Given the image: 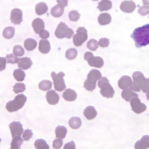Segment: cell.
Here are the masks:
<instances>
[{
    "instance_id": "3",
    "label": "cell",
    "mask_w": 149,
    "mask_h": 149,
    "mask_svg": "<svg viewBox=\"0 0 149 149\" xmlns=\"http://www.w3.org/2000/svg\"><path fill=\"white\" fill-rule=\"evenodd\" d=\"M26 100V97L24 94H19L15 97L14 100H10L6 104V109L10 112L18 111L24 107Z\"/></svg>"
},
{
    "instance_id": "22",
    "label": "cell",
    "mask_w": 149,
    "mask_h": 149,
    "mask_svg": "<svg viewBox=\"0 0 149 149\" xmlns=\"http://www.w3.org/2000/svg\"><path fill=\"white\" fill-rule=\"evenodd\" d=\"M64 7L60 4H57L53 7L51 10V14L54 17H59L64 13Z\"/></svg>"
},
{
    "instance_id": "25",
    "label": "cell",
    "mask_w": 149,
    "mask_h": 149,
    "mask_svg": "<svg viewBox=\"0 0 149 149\" xmlns=\"http://www.w3.org/2000/svg\"><path fill=\"white\" fill-rule=\"evenodd\" d=\"M37 45V42L33 38H27L24 41V47L26 50L29 51L34 50L36 48Z\"/></svg>"
},
{
    "instance_id": "35",
    "label": "cell",
    "mask_w": 149,
    "mask_h": 149,
    "mask_svg": "<svg viewBox=\"0 0 149 149\" xmlns=\"http://www.w3.org/2000/svg\"><path fill=\"white\" fill-rule=\"evenodd\" d=\"M88 49L92 51H95L99 47V44L97 41L94 39H90L88 42L87 45Z\"/></svg>"
},
{
    "instance_id": "11",
    "label": "cell",
    "mask_w": 149,
    "mask_h": 149,
    "mask_svg": "<svg viewBox=\"0 0 149 149\" xmlns=\"http://www.w3.org/2000/svg\"><path fill=\"white\" fill-rule=\"evenodd\" d=\"M11 22L15 25L20 24L23 21V13L22 10L14 8L11 12L10 19Z\"/></svg>"
},
{
    "instance_id": "24",
    "label": "cell",
    "mask_w": 149,
    "mask_h": 149,
    "mask_svg": "<svg viewBox=\"0 0 149 149\" xmlns=\"http://www.w3.org/2000/svg\"><path fill=\"white\" fill-rule=\"evenodd\" d=\"M112 6V3L109 0H102L98 4L97 8L99 9L100 12L104 11L110 9Z\"/></svg>"
},
{
    "instance_id": "20",
    "label": "cell",
    "mask_w": 149,
    "mask_h": 149,
    "mask_svg": "<svg viewBox=\"0 0 149 149\" xmlns=\"http://www.w3.org/2000/svg\"><path fill=\"white\" fill-rule=\"evenodd\" d=\"M63 97L67 101H74L77 99V94L74 90L67 89L63 93Z\"/></svg>"
},
{
    "instance_id": "26",
    "label": "cell",
    "mask_w": 149,
    "mask_h": 149,
    "mask_svg": "<svg viewBox=\"0 0 149 149\" xmlns=\"http://www.w3.org/2000/svg\"><path fill=\"white\" fill-rule=\"evenodd\" d=\"M48 8L47 4L44 2H41L36 4L35 6V11L38 15H42L47 13Z\"/></svg>"
},
{
    "instance_id": "38",
    "label": "cell",
    "mask_w": 149,
    "mask_h": 149,
    "mask_svg": "<svg viewBox=\"0 0 149 149\" xmlns=\"http://www.w3.org/2000/svg\"><path fill=\"white\" fill-rule=\"evenodd\" d=\"M80 14L78 13L77 10H71L69 12L68 14V17H69L70 20L73 21V22H77L79 19L80 17Z\"/></svg>"
},
{
    "instance_id": "14",
    "label": "cell",
    "mask_w": 149,
    "mask_h": 149,
    "mask_svg": "<svg viewBox=\"0 0 149 149\" xmlns=\"http://www.w3.org/2000/svg\"><path fill=\"white\" fill-rule=\"evenodd\" d=\"M46 98L47 102L51 105H56L60 99L59 95L54 90H50L46 93Z\"/></svg>"
},
{
    "instance_id": "34",
    "label": "cell",
    "mask_w": 149,
    "mask_h": 149,
    "mask_svg": "<svg viewBox=\"0 0 149 149\" xmlns=\"http://www.w3.org/2000/svg\"><path fill=\"white\" fill-rule=\"evenodd\" d=\"M35 146L37 149H49L47 142L42 139L36 140L35 142Z\"/></svg>"
},
{
    "instance_id": "10",
    "label": "cell",
    "mask_w": 149,
    "mask_h": 149,
    "mask_svg": "<svg viewBox=\"0 0 149 149\" xmlns=\"http://www.w3.org/2000/svg\"><path fill=\"white\" fill-rule=\"evenodd\" d=\"M10 130L12 137L20 136L24 133V129L22 125L19 122L13 121L9 125Z\"/></svg>"
},
{
    "instance_id": "40",
    "label": "cell",
    "mask_w": 149,
    "mask_h": 149,
    "mask_svg": "<svg viewBox=\"0 0 149 149\" xmlns=\"http://www.w3.org/2000/svg\"><path fill=\"white\" fill-rule=\"evenodd\" d=\"M33 133L31 130L29 129H26L25 130L23 134V138L25 141H29L31 138H32Z\"/></svg>"
},
{
    "instance_id": "9",
    "label": "cell",
    "mask_w": 149,
    "mask_h": 149,
    "mask_svg": "<svg viewBox=\"0 0 149 149\" xmlns=\"http://www.w3.org/2000/svg\"><path fill=\"white\" fill-rule=\"evenodd\" d=\"M132 78L134 81L130 88L134 91L139 92L140 91V86L144 82L145 78L142 73L139 71L134 72L132 74Z\"/></svg>"
},
{
    "instance_id": "29",
    "label": "cell",
    "mask_w": 149,
    "mask_h": 149,
    "mask_svg": "<svg viewBox=\"0 0 149 149\" xmlns=\"http://www.w3.org/2000/svg\"><path fill=\"white\" fill-rule=\"evenodd\" d=\"M15 29L13 26H8L4 29L3 32V36L6 39H10L14 37Z\"/></svg>"
},
{
    "instance_id": "8",
    "label": "cell",
    "mask_w": 149,
    "mask_h": 149,
    "mask_svg": "<svg viewBox=\"0 0 149 149\" xmlns=\"http://www.w3.org/2000/svg\"><path fill=\"white\" fill-rule=\"evenodd\" d=\"M84 58L88 61V64L91 67L101 68L103 66L104 62L103 59L100 57H94L91 52H88L85 54Z\"/></svg>"
},
{
    "instance_id": "4",
    "label": "cell",
    "mask_w": 149,
    "mask_h": 149,
    "mask_svg": "<svg viewBox=\"0 0 149 149\" xmlns=\"http://www.w3.org/2000/svg\"><path fill=\"white\" fill-rule=\"evenodd\" d=\"M98 85L100 88V93L104 97L107 98L113 97L115 91L107 78L106 77H102L99 79Z\"/></svg>"
},
{
    "instance_id": "1",
    "label": "cell",
    "mask_w": 149,
    "mask_h": 149,
    "mask_svg": "<svg viewBox=\"0 0 149 149\" xmlns=\"http://www.w3.org/2000/svg\"><path fill=\"white\" fill-rule=\"evenodd\" d=\"M137 47H141L149 44V24L136 29L131 35Z\"/></svg>"
},
{
    "instance_id": "43",
    "label": "cell",
    "mask_w": 149,
    "mask_h": 149,
    "mask_svg": "<svg viewBox=\"0 0 149 149\" xmlns=\"http://www.w3.org/2000/svg\"><path fill=\"white\" fill-rule=\"evenodd\" d=\"M63 145V141L60 139H56L53 142V147L54 149H59Z\"/></svg>"
},
{
    "instance_id": "12",
    "label": "cell",
    "mask_w": 149,
    "mask_h": 149,
    "mask_svg": "<svg viewBox=\"0 0 149 149\" xmlns=\"http://www.w3.org/2000/svg\"><path fill=\"white\" fill-rule=\"evenodd\" d=\"M130 102L132 110L135 113H140L145 110L146 106L141 103L140 99L137 97L132 98Z\"/></svg>"
},
{
    "instance_id": "6",
    "label": "cell",
    "mask_w": 149,
    "mask_h": 149,
    "mask_svg": "<svg viewBox=\"0 0 149 149\" xmlns=\"http://www.w3.org/2000/svg\"><path fill=\"white\" fill-rule=\"evenodd\" d=\"M65 76L64 73L62 72L57 74L54 72L52 73L51 76L54 81L55 89L58 92H61L66 89V86L63 78Z\"/></svg>"
},
{
    "instance_id": "23",
    "label": "cell",
    "mask_w": 149,
    "mask_h": 149,
    "mask_svg": "<svg viewBox=\"0 0 149 149\" xmlns=\"http://www.w3.org/2000/svg\"><path fill=\"white\" fill-rule=\"evenodd\" d=\"M111 17L110 14L107 13L100 14L98 18V22L100 25H104L110 24Z\"/></svg>"
},
{
    "instance_id": "49",
    "label": "cell",
    "mask_w": 149,
    "mask_h": 149,
    "mask_svg": "<svg viewBox=\"0 0 149 149\" xmlns=\"http://www.w3.org/2000/svg\"><path fill=\"white\" fill-rule=\"evenodd\" d=\"M93 1H98V0H93Z\"/></svg>"
},
{
    "instance_id": "13",
    "label": "cell",
    "mask_w": 149,
    "mask_h": 149,
    "mask_svg": "<svg viewBox=\"0 0 149 149\" xmlns=\"http://www.w3.org/2000/svg\"><path fill=\"white\" fill-rule=\"evenodd\" d=\"M136 5L132 1H125L121 3L120 6V9L124 13H132L135 9Z\"/></svg>"
},
{
    "instance_id": "39",
    "label": "cell",
    "mask_w": 149,
    "mask_h": 149,
    "mask_svg": "<svg viewBox=\"0 0 149 149\" xmlns=\"http://www.w3.org/2000/svg\"><path fill=\"white\" fill-rule=\"evenodd\" d=\"M6 57L7 59L8 63H10L14 64L15 63H17L19 61V58L13 54H8L6 55Z\"/></svg>"
},
{
    "instance_id": "42",
    "label": "cell",
    "mask_w": 149,
    "mask_h": 149,
    "mask_svg": "<svg viewBox=\"0 0 149 149\" xmlns=\"http://www.w3.org/2000/svg\"><path fill=\"white\" fill-rule=\"evenodd\" d=\"M99 45L102 47H108L109 46L110 42H109V39L108 38H102L99 40Z\"/></svg>"
},
{
    "instance_id": "28",
    "label": "cell",
    "mask_w": 149,
    "mask_h": 149,
    "mask_svg": "<svg viewBox=\"0 0 149 149\" xmlns=\"http://www.w3.org/2000/svg\"><path fill=\"white\" fill-rule=\"evenodd\" d=\"M55 132L56 138L63 139L67 134V129L64 126L58 125L56 128Z\"/></svg>"
},
{
    "instance_id": "47",
    "label": "cell",
    "mask_w": 149,
    "mask_h": 149,
    "mask_svg": "<svg viewBox=\"0 0 149 149\" xmlns=\"http://www.w3.org/2000/svg\"><path fill=\"white\" fill-rule=\"evenodd\" d=\"M58 4H61L64 7L68 6V0H57Z\"/></svg>"
},
{
    "instance_id": "46",
    "label": "cell",
    "mask_w": 149,
    "mask_h": 149,
    "mask_svg": "<svg viewBox=\"0 0 149 149\" xmlns=\"http://www.w3.org/2000/svg\"><path fill=\"white\" fill-rule=\"evenodd\" d=\"M76 145L73 141L68 142L65 144L64 149H75Z\"/></svg>"
},
{
    "instance_id": "33",
    "label": "cell",
    "mask_w": 149,
    "mask_h": 149,
    "mask_svg": "<svg viewBox=\"0 0 149 149\" xmlns=\"http://www.w3.org/2000/svg\"><path fill=\"white\" fill-rule=\"evenodd\" d=\"M78 52L75 48H70L66 52L65 57L67 59L71 60L77 57Z\"/></svg>"
},
{
    "instance_id": "21",
    "label": "cell",
    "mask_w": 149,
    "mask_h": 149,
    "mask_svg": "<svg viewBox=\"0 0 149 149\" xmlns=\"http://www.w3.org/2000/svg\"><path fill=\"white\" fill-rule=\"evenodd\" d=\"M121 96L126 101L130 102L131 99L135 97H138V95L132 91L130 88L124 89L121 93Z\"/></svg>"
},
{
    "instance_id": "5",
    "label": "cell",
    "mask_w": 149,
    "mask_h": 149,
    "mask_svg": "<svg viewBox=\"0 0 149 149\" xmlns=\"http://www.w3.org/2000/svg\"><path fill=\"white\" fill-rule=\"evenodd\" d=\"M55 34L56 37L59 39L65 37L69 39L74 35V32L72 29L69 28L65 23L61 22L58 24L55 31Z\"/></svg>"
},
{
    "instance_id": "30",
    "label": "cell",
    "mask_w": 149,
    "mask_h": 149,
    "mask_svg": "<svg viewBox=\"0 0 149 149\" xmlns=\"http://www.w3.org/2000/svg\"><path fill=\"white\" fill-rule=\"evenodd\" d=\"M24 139L20 136H15L13 138L11 143V149H20V146L24 142Z\"/></svg>"
},
{
    "instance_id": "50",
    "label": "cell",
    "mask_w": 149,
    "mask_h": 149,
    "mask_svg": "<svg viewBox=\"0 0 149 149\" xmlns=\"http://www.w3.org/2000/svg\"></svg>"
},
{
    "instance_id": "32",
    "label": "cell",
    "mask_w": 149,
    "mask_h": 149,
    "mask_svg": "<svg viewBox=\"0 0 149 149\" xmlns=\"http://www.w3.org/2000/svg\"><path fill=\"white\" fill-rule=\"evenodd\" d=\"M52 83L48 80H43L41 81L38 85L39 89L42 91H46L51 89Z\"/></svg>"
},
{
    "instance_id": "36",
    "label": "cell",
    "mask_w": 149,
    "mask_h": 149,
    "mask_svg": "<svg viewBox=\"0 0 149 149\" xmlns=\"http://www.w3.org/2000/svg\"><path fill=\"white\" fill-rule=\"evenodd\" d=\"M26 89V86L25 84L22 83H16L13 87V91L15 94L24 92Z\"/></svg>"
},
{
    "instance_id": "27",
    "label": "cell",
    "mask_w": 149,
    "mask_h": 149,
    "mask_svg": "<svg viewBox=\"0 0 149 149\" xmlns=\"http://www.w3.org/2000/svg\"><path fill=\"white\" fill-rule=\"evenodd\" d=\"M81 120L78 117H73L68 121V124L72 129L77 130L79 129L81 125Z\"/></svg>"
},
{
    "instance_id": "16",
    "label": "cell",
    "mask_w": 149,
    "mask_h": 149,
    "mask_svg": "<svg viewBox=\"0 0 149 149\" xmlns=\"http://www.w3.org/2000/svg\"><path fill=\"white\" fill-rule=\"evenodd\" d=\"M32 26L35 33L37 34H40L45 30V22L41 19L36 18L33 21Z\"/></svg>"
},
{
    "instance_id": "7",
    "label": "cell",
    "mask_w": 149,
    "mask_h": 149,
    "mask_svg": "<svg viewBox=\"0 0 149 149\" xmlns=\"http://www.w3.org/2000/svg\"><path fill=\"white\" fill-rule=\"evenodd\" d=\"M77 33L73 36V42L75 46L79 47L88 40V31L84 27H79L77 29Z\"/></svg>"
},
{
    "instance_id": "48",
    "label": "cell",
    "mask_w": 149,
    "mask_h": 149,
    "mask_svg": "<svg viewBox=\"0 0 149 149\" xmlns=\"http://www.w3.org/2000/svg\"><path fill=\"white\" fill-rule=\"evenodd\" d=\"M143 4L149 5V0H142Z\"/></svg>"
},
{
    "instance_id": "31",
    "label": "cell",
    "mask_w": 149,
    "mask_h": 149,
    "mask_svg": "<svg viewBox=\"0 0 149 149\" xmlns=\"http://www.w3.org/2000/svg\"><path fill=\"white\" fill-rule=\"evenodd\" d=\"M13 75L17 81H22L24 80L26 75L24 71L19 68L14 70Z\"/></svg>"
},
{
    "instance_id": "19",
    "label": "cell",
    "mask_w": 149,
    "mask_h": 149,
    "mask_svg": "<svg viewBox=\"0 0 149 149\" xmlns=\"http://www.w3.org/2000/svg\"><path fill=\"white\" fill-rule=\"evenodd\" d=\"M38 49L42 54L49 53L51 49L50 42L47 40H41L39 42Z\"/></svg>"
},
{
    "instance_id": "2",
    "label": "cell",
    "mask_w": 149,
    "mask_h": 149,
    "mask_svg": "<svg viewBox=\"0 0 149 149\" xmlns=\"http://www.w3.org/2000/svg\"><path fill=\"white\" fill-rule=\"evenodd\" d=\"M102 78V74L99 70L93 69L88 74L86 80L84 82V88L88 91H93L95 89L96 82Z\"/></svg>"
},
{
    "instance_id": "17",
    "label": "cell",
    "mask_w": 149,
    "mask_h": 149,
    "mask_svg": "<svg viewBox=\"0 0 149 149\" xmlns=\"http://www.w3.org/2000/svg\"><path fill=\"white\" fill-rule=\"evenodd\" d=\"M17 63L18 67L23 70H26L31 68L33 63L30 58L24 57L19 58V61Z\"/></svg>"
},
{
    "instance_id": "18",
    "label": "cell",
    "mask_w": 149,
    "mask_h": 149,
    "mask_svg": "<svg viewBox=\"0 0 149 149\" xmlns=\"http://www.w3.org/2000/svg\"><path fill=\"white\" fill-rule=\"evenodd\" d=\"M84 114L88 120H93L96 117L97 113L93 107L89 106L87 107L84 110Z\"/></svg>"
},
{
    "instance_id": "44",
    "label": "cell",
    "mask_w": 149,
    "mask_h": 149,
    "mask_svg": "<svg viewBox=\"0 0 149 149\" xmlns=\"http://www.w3.org/2000/svg\"><path fill=\"white\" fill-rule=\"evenodd\" d=\"M40 37L42 39H45L46 38H49V33L48 31L46 30H44L43 31H42L39 34Z\"/></svg>"
},
{
    "instance_id": "15",
    "label": "cell",
    "mask_w": 149,
    "mask_h": 149,
    "mask_svg": "<svg viewBox=\"0 0 149 149\" xmlns=\"http://www.w3.org/2000/svg\"><path fill=\"white\" fill-rule=\"evenodd\" d=\"M132 82L131 77L127 76H123L119 79L118 85L120 89H124L130 88Z\"/></svg>"
},
{
    "instance_id": "41",
    "label": "cell",
    "mask_w": 149,
    "mask_h": 149,
    "mask_svg": "<svg viewBox=\"0 0 149 149\" xmlns=\"http://www.w3.org/2000/svg\"><path fill=\"white\" fill-rule=\"evenodd\" d=\"M138 12L141 15L145 16L149 14V6H141L138 10Z\"/></svg>"
},
{
    "instance_id": "45",
    "label": "cell",
    "mask_w": 149,
    "mask_h": 149,
    "mask_svg": "<svg viewBox=\"0 0 149 149\" xmlns=\"http://www.w3.org/2000/svg\"><path fill=\"white\" fill-rule=\"evenodd\" d=\"M0 62H1V71L4 70L6 68V58L4 57H1L0 58Z\"/></svg>"
},
{
    "instance_id": "37",
    "label": "cell",
    "mask_w": 149,
    "mask_h": 149,
    "mask_svg": "<svg viewBox=\"0 0 149 149\" xmlns=\"http://www.w3.org/2000/svg\"><path fill=\"white\" fill-rule=\"evenodd\" d=\"M13 53L15 56H24L25 51L22 46L20 45H15L13 48Z\"/></svg>"
}]
</instances>
